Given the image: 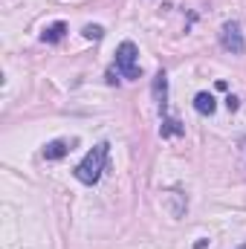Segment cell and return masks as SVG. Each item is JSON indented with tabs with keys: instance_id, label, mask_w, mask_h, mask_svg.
<instances>
[{
	"instance_id": "cell-1",
	"label": "cell",
	"mask_w": 246,
	"mask_h": 249,
	"mask_svg": "<svg viewBox=\"0 0 246 249\" xmlns=\"http://www.w3.org/2000/svg\"><path fill=\"white\" fill-rule=\"evenodd\" d=\"M107 154H110V145H107V142H99L93 151H87L84 160L75 165V180L84 183V186H96L99 177H102V171H105Z\"/></svg>"
},
{
	"instance_id": "cell-2",
	"label": "cell",
	"mask_w": 246,
	"mask_h": 249,
	"mask_svg": "<svg viewBox=\"0 0 246 249\" xmlns=\"http://www.w3.org/2000/svg\"><path fill=\"white\" fill-rule=\"evenodd\" d=\"M139 50H136V44L133 41H122L119 47H116V70L122 72V78H139Z\"/></svg>"
},
{
	"instance_id": "cell-3",
	"label": "cell",
	"mask_w": 246,
	"mask_h": 249,
	"mask_svg": "<svg viewBox=\"0 0 246 249\" xmlns=\"http://www.w3.org/2000/svg\"><path fill=\"white\" fill-rule=\"evenodd\" d=\"M220 44H223L226 53H232V55H244L246 41H244V32H241V23H238V20L223 23V29H220Z\"/></svg>"
},
{
	"instance_id": "cell-4",
	"label": "cell",
	"mask_w": 246,
	"mask_h": 249,
	"mask_svg": "<svg viewBox=\"0 0 246 249\" xmlns=\"http://www.w3.org/2000/svg\"><path fill=\"white\" fill-rule=\"evenodd\" d=\"M194 110L203 113V116H211V113L217 110L214 96H211V93H197V96H194Z\"/></svg>"
},
{
	"instance_id": "cell-5",
	"label": "cell",
	"mask_w": 246,
	"mask_h": 249,
	"mask_svg": "<svg viewBox=\"0 0 246 249\" xmlns=\"http://www.w3.org/2000/svg\"><path fill=\"white\" fill-rule=\"evenodd\" d=\"M64 32H67V23H64V20H55V23H50V26L44 29L41 41H44V44H58L64 38Z\"/></svg>"
},
{
	"instance_id": "cell-6",
	"label": "cell",
	"mask_w": 246,
	"mask_h": 249,
	"mask_svg": "<svg viewBox=\"0 0 246 249\" xmlns=\"http://www.w3.org/2000/svg\"><path fill=\"white\" fill-rule=\"evenodd\" d=\"M165 96H168V75L157 72V78H154V99L159 102V107H165Z\"/></svg>"
},
{
	"instance_id": "cell-7",
	"label": "cell",
	"mask_w": 246,
	"mask_h": 249,
	"mask_svg": "<svg viewBox=\"0 0 246 249\" xmlns=\"http://www.w3.org/2000/svg\"><path fill=\"white\" fill-rule=\"evenodd\" d=\"M67 151H70V142H67V139H53V142L44 148V157H47V160H61Z\"/></svg>"
},
{
	"instance_id": "cell-8",
	"label": "cell",
	"mask_w": 246,
	"mask_h": 249,
	"mask_svg": "<svg viewBox=\"0 0 246 249\" xmlns=\"http://www.w3.org/2000/svg\"><path fill=\"white\" fill-rule=\"evenodd\" d=\"M171 133H183V124L177 119H165L162 122V136H171Z\"/></svg>"
},
{
	"instance_id": "cell-9",
	"label": "cell",
	"mask_w": 246,
	"mask_h": 249,
	"mask_svg": "<svg viewBox=\"0 0 246 249\" xmlns=\"http://www.w3.org/2000/svg\"><path fill=\"white\" fill-rule=\"evenodd\" d=\"M105 35V29L102 26H84V38H93V41H99Z\"/></svg>"
},
{
	"instance_id": "cell-10",
	"label": "cell",
	"mask_w": 246,
	"mask_h": 249,
	"mask_svg": "<svg viewBox=\"0 0 246 249\" xmlns=\"http://www.w3.org/2000/svg\"><path fill=\"white\" fill-rule=\"evenodd\" d=\"M226 105H229V110H238V99H232V96H229V99H226Z\"/></svg>"
},
{
	"instance_id": "cell-11",
	"label": "cell",
	"mask_w": 246,
	"mask_h": 249,
	"mask_svg": "<svg viewBox=\"0 0 246 249\" xmlns=\"http://www.w3.org/2000/svg\"><path fill=\"white\" fill-rule=\"evenodd\" d=\"M235 249H246V244H241V247H235Z\"/></svg>"
}]
</instances>
